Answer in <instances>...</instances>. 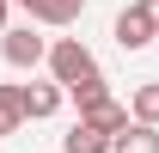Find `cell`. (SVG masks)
I'll return each instance as SVG.
<instances>
[{"instance_id": "cell-1", "label": "cell", "mask_w": 159, "mask_h": 153, "mask_svg": "<svg viewBox=\"0 0 159 153\" xmlns=\"http://www.w3.org/2000/svg\"><path fill=\"white\" fill-rule=\"evenodd\" d=\"M92 74H98V61H92V49L80 37H55L49 43V80H55L61 92H74L80 80H92Z\"/></svg>"}, {"instance_id": "cell-2", "label": "cell", "mask_w": 159, "mask_h": 153, "mask_svg": "<svg viewBox=\"0 0 159 153\" xmlns=\"http://www.w3.org/2000/svg\"><path fill=\"white\" fill-rule=\"evenodd\" d=\"M0 55L12 61V67H37V61H49V37H37L31 25H12L0 37Z\"/></svg>"}, {"instance_id": "cell-3", "label": "cell", "mask_w": 159, "mask_h": 153, "mask_svg": "<svg viewBox=\"0 0 159 153\" xmlns=\"http://www.w3.org/2000/svg\"><path fill=\"white\" fill-rule=\"evenodd\" d=\"M153 37H159V19H153V12H141V6H122V12H116V49L135 55V49H147Z\"/></svg>"}, {"instance_id": "cell-4", "label": "cell", "mask_w": 159, "mask_h": 153, "mask_svg": "<svg viewBox=\"0 0 159 153\" xmlns=\"http://www.w3.org/2000/svg\"><path fill=\"white\" fill-rule=\"evenodd\" d=\"M61 104H67V92H61L55 80H37V86H25V123H43V116H55Z\"/></svg>"}, {"instance_id": "cell-5", "label": "cell", "mask_w": 159, "mask_h": 153, "mask_svg": "<svg viewBox=\"0 0 159 153\" xmlns=\"http://www.w3.org/2000/svg\"><path fill=\"white\" fill-rule=\"evenodd\" d=\"M19 6H25L37 25H55V31H61V25H74L80 12H86V0H19Z\"/></svg>"}, {"instance_id": "cell-6", "label": "cell", "mask_w": 159, "mask_h": 153, "mask_svg": "<svg viewBox=\"0 0 159 153\" xmlns=\"http://www.w3.org/2000/svg\"><path fill=\"white\" fill-rule=\"evenodd\" d=\"M80 123H86V129H98V135H110V141H116V135L129 129L135 116H129V104H116V98H104V104H92V110L80 116Z\"/></svg>"}, {"instance_id": "cell-7", "label": "cell", "mask_w": 159, "mask_h": 153, "mask_svg": "<svg viewBox=\"0 0 159 153\" xmlns=\"http://www.w3.org/2000/svg\"><path fill=\"white\" fill-rule=\"evenodd\" d=\"M129 116H135V123H147V129H159V80H141V86H135Z\"/></svg>"}, {"instance_id": "cell-8", "label": "cell", "mask_w": 159, "mask_h": 153, "mask_svg": "<svg viewBox=\"0 0 159 153\" xmlns=\"http://www.w3.org/2000/svg\"><path fill=\"white\" fill-rule=\"evenodd\" d=\"M110 153H159V129H147V123H129V129L110 141Z\"/></svg>"}, {"instance_id": "cell-9", "label": "cell", "mask_w": 159, "mask_h": 153, "mask_svg": "<svg viewBox=\"0 0 159 153\" xmlns=\"http://www.w3.org/2000/svg\"><path fill=\"white\" fill-rule=\"evenodd\" d=\"M61 153H110V135L86 129V123H74V129L61 135Z\"/></svg>"}, {"instance_id": "cell-10", "label": "cell", "mask_w": 159, "mask_h": 153, "mask_svg": "<svg viewBox=\"0 0 159 153\" xmlns=\"http://www.w3.org/2000/svg\"><path fill=\"white\" fill-rule=\"evenodd\" d=\"M25 123V86H0V135H12Z\"/></svg>"}, {"instance_id": "cell-11", "label": "cell", "mask_w": 159, "mask_h": 153, "mask_svg": "<svg viewBox=\"0 0 159 153\" xmlns=\"http://www.w3.org/2000/svg\"><path fill=\"white\" fill-rule=\"evenodd\" d=\"M67 98H74V104H80V116L92 110V104H104V98H110V92H104V74H92V80H80V86H74V92H67Z\"/></svg>"}, {"instance_id": "cell-12", "label": "cell", "mask_w": 159, "mask_h": 153, "mask_svg": "<svg viewBox=\"0 0 159 153\" xmlns=\"http://www.w3.org/2000/svg\"><path fill=\"white\" fill-rule=\"evenodd\" d=\"M6 6H12V0H0V37H6V31H12V25H6Z\"/></svg>"}, {"instance_id": "cell-13", "label": "cell", "mask_w": 159, "mask_h": 153, "mask_svg": "<svg viewBox=\"0 0 159 153\" xmlns=\"http://www.w3.org/2000/svg\"><path fill=\"white\" fill-rule=\"evenodd\" d=\"M135 6H141V12H153V19H159V0H135Z\"/></svg>"}]
</instances>
